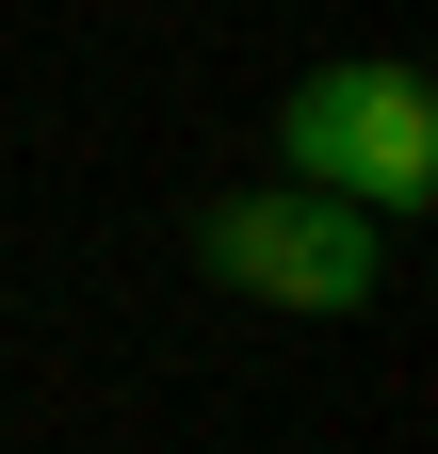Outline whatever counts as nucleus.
<instances>
[{"label":"nucleus","instance_id":"obj_2","mask_svg":"<svg viewBox=\"0 0 438 454\" xmlns=\"http://www.w3.org/2000/svg\"><path fill=\"white\" fill-rule=\"evenodd\" d=\"M195 260L228 276V293H260V309H373L390 293V244L341 211V195H211L195 211Z\"/></svg>","mask_w":438,"mask_h":454},{"label":"nucleus","instance_id":"obj_1","mask_svg":"<svg viewBox=\"0 0 438 454\" xmlns=\"http://www.w3.org/2000/svg\"><path fill=\"white\" fill-rule=\"evenodd\" d=\"M277 162H293V195H341L357 227H390L438 195V98L422 66H390V49H341V66H309L277 98Z\"/></svg>","mask_w":438,"mask_h":454}]
</instances>
